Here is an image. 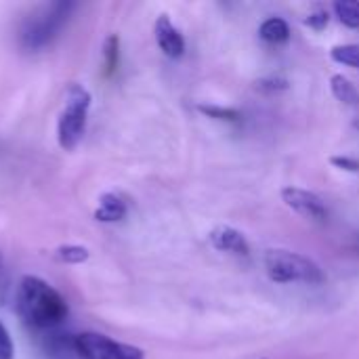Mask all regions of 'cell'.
<instances>
[{
	"instance_id": "cell-7",
	"label": "cell",
	"mask_w": 359,
	"mask_h": 359,
	"mask_svg": "<svg viewBox=\"0 0 359 359\" xmlns=\"http://www.w3.org/2000/svg\"><path fill=\"white\" fill-rule=\"evenodd\" d=\"M208 242L215 250H219L223 255H231L238 259L250 257V244H248L246 236L231 225H217L208 233Z\"/></svg>"
},
{
	"instance_id": "cell-13",
	"label": "cell",
	"mask_w": 359,
	"mask_h": 359,
	"mask_svg": "<svg viewBox=\"0 0 359 359\" xmlns=\"http://www.w3.org/2000/svg\"><path fill=\"white\" fill-rule=\"evenodd\" d=\"M330 59L341 63V65L359 69V44H337V46H332Z\"/></svg>"
},
{
	"instance_id": "cell-9",
	"label": "cell",
	"mask_w": 359,
	"mask_h": 359,
	"mask_svg": "<svg viewBox=\"0 0 359 359\" xmlns=\"http://www.w3.org/2000/svg\"><path fill=\"white\" fill-rule=\"evenodd\" d=\"M126 212H128V206L120 196L103 194L99 198V208L95 210V219L101 223H116V221H122Z\"/></svg>"
},
{
	"instance_id": "cell-2",
	"label": "cell",
	"mask_w": 359,
	"mask_h": 359,
	"mask_svg": "<svg viewBox=\"0 0 359 359\" xmlns=\"http://www.w3.org/2000/svg\"><path fill=\"white\" fill-rule=\"evenodd\" d=\"M76 8V4L72 2H53V4H44L38 11H34L19 29V42L25 50H40L44 46H48L57 34L61 32V27L67 23L72 11Z\"/></svg>"
},
{
	"instance_id": "cell-10",
	"label": "cell",
	"mask_w": 359,
	"mask_h": 359,
	"mask_svg": "<svg viewBox=\"0 0 359 359\" xmlns=\"http://www.w3.org/2000/svg\"><path fill=\"white\" fill-rule=\"evenodd\" d=\"M259 36L269 44H284L290 40V25L282 17H269L261 23Z\"/></svg>"
},
{
	"instance_id": "cell-17",
	"label": "cell",
	"mask_w": 359,
	"mask_h": 359,
	"mask_svg": "<svg viewBox=\"0 0 359 359\" xmlns=\"http://www.w3.org/2000/svg\"><path fill=\"white\" fill-rule=\"evenodd\" d=\"M15 358V347L11 341V334L6 330V326L0 322V359H13Z\"/></svg>"
},
{
	"instance_id": "cell-14",
	"label": "cell",
	"mask_w": 359,
	"mask_h": 359,
	"mask_svg": "<svg viewBox=\"0 0 359 359\" xmlns=\"http://www.w3.org/2000/svg\"><path fill=\"white\" fill-rule=\"evenodd\" d=\"M55 257H57V261L67 263V265H82V263L88 261L90 252H88L84 246L67 244V246H59V248L55 250Z\"/></svg>"
},
{
	"instance_id": "cell-20",
	"label": "cell",
	"mask_w": 359,
	"mask_h": 359,
	"mask_svg": "<svg viewBox=\"0 0 359 359\" xmlns=\"http://www.w3.org/2000/svg\"><path fill=\"white\" fill-rule=\"evenodd\" d=\"M259 86H261V88H267V90H278V88H286L288 84H286V80H284V78H280V76H271V78H267V80H261V82H259Z\"/></svg>"
},
{
	"instance_id": "cell-21",
	"label": "cell",
	"mask_w": 359,
	"mask_h": 359,
	"mask_svg": "<svg viewBox=\"0 0 359 359\" xmlns=\"http://www.w3.org/2000/svg\"><path fill=\"white\" fill-rule=\"evenodd\" d=\"M353 128H358V130H359V118H358V120H353Z\"/></svg>"
},
{
	"instance_id": "cell-12",
	"label": "cell",
	"mask_w": 359,
	"mask_h": 359,
	"mask_svg": "<svg viewBox=\"0 0 359 359\" xmlns=\"http://www.w3.org/2000/svg\"><path fill=\"white\" fill-rule=\"evenodd\" d=\"M332 11L341 23L351 29H359V0H337L332 4Z\"/></svg>"
},
{
	"instance_id": "cell-5",
	"label": "cell",
	"mask_w": 359,
	"mask_h": 359,
	"mask_svg": "<svg viewBox=\"0 0 359 359\" xmlns=\"http://www.w3.org/2000/svg\"><path fill=\"white\" fill-rule=\"evenodd\" d=\"M72 347L80 359H145L139 347L118 343L99 332H82L74 337Z\"/></svg>"
},
{
	"instance_id": "cell-11",
	"label": "cell",
	"mask_w": 359,
	"mask_h": 359,
	"mask_svg": "<svg viewBox=\"0 0 359 359\" xmlns=\"http://www.w3.org/2000/svg\"><path fill=\"white\" fill-rule=\"evenodd\" d=\"M330 90H332L337 101H341L345 105H359V90L355 88V84L349 78H345L343 74H334L330 78Z\"/></svg>"
},
{
	"instance_id": "cell-15",
	"label": "cell",
	"mask_w": 359,
	"mask_h": 359,
	"mask_svg": "<svg viewBox=\"0 0 359 359\" xmlns=\"http://www.w3.org/2000/svg\"><path fill=\"white\" fill-rule=\"evenodd\" d=\"M118 59H120V38L116 34H111L103 46V65H105L107 76H111L118 69Z\"/></svg>"
},
{
	"instance_id": "cell-6",
	"label": "cell",
	"mask_w": 359,
	"mask_h": 359,
	"mask_svg": "<svg viewBox=\"0 0 359 359\" xmlns=\"http://www.w3.org/2000/svg\"><path fill=\"white\" fill-rule=\"evenodd\" d=\"M282 200L290 210H294L297 215H301L305 219H313V221H326L328 219L326 202L309 189H301V187H292V185L284 187Z\"/></svg>"
},
{
	"instance_id": "cell-19",
	"label": "cell",
	"mask_w": 359,
	"mask_h": 359,
	"mask_svg": "<svg viewBox=\"0 0 359 359\" xmlns=\"http://www.w3.org/2000/svg\"><path fill=\"white\" fill-rule=\"evenodd\" d=\"M330 162L341 168V170H349V172H359V160L355 158H349V156H334L330 158Z\"/></svg>"
},
{
	"instance_id": "cell-8",
	"label": "cell",
	"mask_w": 359,
	"mask_h": 359,
	"mask_svg": "<svg viewBox=\"0 0 359 359\" xmlns=\"http://www.w3.org/2000/svg\"><path fill=\"white\" fill-rule=\"evenodd\" d=\"M154 32H156V42H158L160 50H162L166 57H170V59L183 57V53H185V38H183V34L175 27V23L170 21L168 15H160V17L156 19Z\"/></svg>"
},
{
	"instance_id": "cell-4",
	"label": "cell",
	"mask_w": 359,
	"mask_h": 359,
	"mask_svg": "<svg viewBox=\"0 0 359 359\" xmlns=\"http://www.w3.org/2000/svg\"><path fill=\"white\" fill-rule=\"evenodd\" d=\"M90 109V93L82 84H72L65 90V103L57 120V141L63 149H76L84 137Z\"/></svg>"
},
{
	"instance_id": "cell-18",
	"label": "cell",
	"mask_w": 359,
	"mask_h": 359,
	"mask_svg": "<svg viewBox=\"0 0 359 359\" xmlns=\"http://www.w3.org/2000/svg\"><path fill=\"white\" fill-rule=\"evenodd\" d=\"M328 21H330V17H328V11H316V13H311L307 19H305V23L309 25V27H313V29H324L326 25H328Z\"/></svg>"
},
{
	"instance_id": "cell-3",
	"label": "cell",
	"mask_w": 359,
	"mask_h": 359,
	"mask_svg": "<svg viewBox=\"0 0 359 359\" xmlns=\"http://www.w3.org/2000/svg\"><path fill=\"white\" fill-rule=\"evenodd\" d=\"M265 271L276 284H322L326 280L322 267L311 261L309 257H303L299 252L290 250H267L265 252Z\"/></svg>"
},
{
	"instance_id": "cell-1",
	"label": "cell",
	"mask_w": 359,
	"mask_h": 359,
	"mask_svg": "<svg viewBox=\"0 0 359 359\" xmlns=\"http://www.w3.org/2000/svg\"><path fill=\"white\" fill-rule=\"evenodd\" d=\"M15 311L21 322L36 330H50L65 322L69 309L65 299L42 278H21L15 294Z\"/></svg>"
},
{
	"instance_id": "cell-16",
	"label": "cell",
	"mask_w": 359,
	"mask_h": 359,
	"mask_svg": "<svg viewBox=\"0 0 359 359\" xmlns=\"http://www.w3.org/2000/svg\"><path fill=\"white\" fill-rule=\"evenodd\" d=\"M198 109L202 114H206L208 118L215 120H223V122H240V111L231 109V107H217V105H198Z\"/></svg>"
}]
</instances>
